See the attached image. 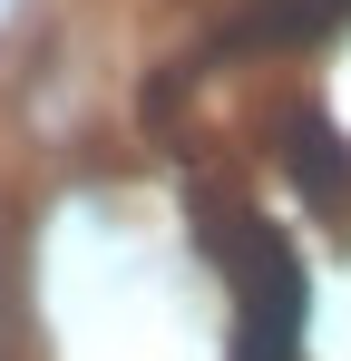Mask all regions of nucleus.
<instances>
[{
  "mask_svg": "<svg viewBox=\"0 0 351 361\" xmlns=\"http://www.w3.org/2000/svg\"><path fill=\"white\" fill-rule=\"evenodd\" d=\"M234 361H302V254L273 225L234 235Z\"/></svg>",
  "mask_w": 351,
  "mask_h": 361,
  "instance_id": "nucleus-1",
  "label": "nucleus"
}]
</instances>
